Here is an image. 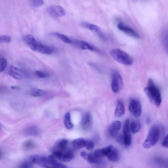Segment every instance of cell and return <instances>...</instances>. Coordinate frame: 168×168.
I'll return each instance as SVG.
<instances>
[{
	"instance_id": "1",
	"label": "cell",
	"mask_w": 168,
	"mask_h": 168,
	"mask_svg": "<svg viewBox=\"0 0 168 168\" xmlns=\"http://www.w3.org/2000/svg\"><path fill=\"white\" fill-rule=\"evenodd\" d=\"M144 91L150 102L157 107H159L162 102V98L160 91L154 82L150 79L147 86Z\"/></svg>"
},
{
	"instance_id": "2",
	"label": "cell",
	"mask_w": 168,
	"mask_h": 168,
	"mask_svg": "<svg viewBox=\"0 0 168 168\" xmlns=\"http://www.w3.org/2000/svg\"><path fill=\"white\" fill-rule=\"evenodd\" d=\"M161 134L159 127L153 125L150 128L146 140L143 143V147L146 149L154 146L158 141Z\"/></svg>"
},
{
	"instance_id": "3",
	"label": "cell",
	"mask_w": 168,
	"mask_h": 168,
	"mask_svg": "<svg viewBox=\"0 0 168 168\" xmlns=\"http://www.w3.org/2000/svg\"><path fill=\"white\" fill-rule=\"evenodd\" d=\"M110 54L111 57L118 62L126 66L131 65L133 59L129 54L118 48L112 49Z\"/></svg>"
},
{
	"instance_id": "4",
	"label": "cell",
	"mask_w": 168,
	"mask_h": 168,
	"mask_svg": "<svg viewBox=\"0 0 168 168\" xmlns=\"http://www.w3.org/2000/svg\"><path fill=\"white\" fill-rule=\"evenodd\" d=\"M111 87L113 93H117L122 90L123 86L122 78L120 74L116 71H113L112 74Z\"/></svg>"
},
{
	"instance_id": "5",
	"label": "cell",
	"mask_w": 168,
	"mask_h": 168,
	"mask_svg": "<svg viewBox=\"0 0 168 168\" xmlns=\"http://www.w3.org/2000/svg\"><path fill=\"white\" fill-rule=\"evenodd\" d=\"M129 110L131 114L135 117H140L142 113V106L140 101L136 99H131L129 103Z\"/></svg>"
},
{
	"instance_id": "6",
	"label": "cell",
	"mask_w": 168,
	"mask_h": 168,
	"mask_svg": "<svg viewBox=\"0 0 168 168\" xmlns=\"http://www.w3.org/2000/svg\"><path fill=\"white\" fill-rule=\"evenodd\" d=\"M28 159L33 164H36L44 167H49L48 157L38 155L30 157Z\"/></svg>"
},
{
	"instance_id": "7",
	"label": "cell",
	"mask_w": 168,
	"mask_h": 168,
	"mask_svg": "<svg viewBox=\"0 0 168 168\" xmlns=\"http://www.w3.org/2000/svg\"><path fill=\"white\" fill-rule=\"evenodd\" d=\"M117 27L120 30L128 36L136 38H140L139 34L134 30L124 23L122 22L118 23L117 24Z\"/></svg>"
},
{
	"instance_id": "8",
	"label": "cell",
	"mask_w": 168,
	"mask_h": 168,
	"mask_svg": "<svg viewBox=\"0 0 168 168\" xmlns=\"http://www.w3.org/2000/svg\"><path fill=\"white\" fill-rule=\"evenodd\" d=\"M53 156L56 159L63 162H69L73 159L74 154L71 150H68L63 152H53Z\"/></svg>"
},
{
	"instance_id": "9",
	"label": "cell",
	"mask_w": 168,
	"mask_h": 168,
	"mask_svg": "<svg viewBox=\"0 0 168 168\" xmlns=\"http://www.w3.org/2000/svg\"><path fill=\"white\" fill-rule=\"evenodd\" d=\"M47 11L49 14L55 18L62 17L66 14L65 9L59 6H50L48 8Z\"/></svg>"
},
{
	"instance_id": "10",
	"label": "cell",
	"mask_w": 168,
	"mask_h": 168,
	"mask_svg": "<svg viewBox=\"0 0 168 168\" xmlns=\"http://www.w3.org/2000/svg\"><path fill=\"white\" fill-rule=\"evenodd\" d=\"M123 137L124 138L125 146H129L131 143V138L130 132V121L128 119L125 122L123 126Z\"/></svg>"
},
{
	"instance_id": "11",
	"label": "cell",
	"mask_w": 168,
	"mask_h": 168,
	"mask_svg": "<svg viewBox=\"0 0 168 168\" xmlns=\"http://www.w3.org/2000/svg\"><path fill=\"white\" fill-rule=\"evenodd\" d=\"M9 75L16 80H21L26 77L24 72L17 67L13 66L10 67L9 70Z\"/></svg>"
},
{
	"instance_id": "12",
	"label": "cell",
	"mask_w": 168,
	"mask_h": 168,
	"mask_svg": "<svg viewBox=\"0 0 168 168\" xmlns=\"http://www.w3.org/2000/svg\"><path fill=\"white\" fill-rule=\"evenodd\" d=\"M81 25L83 27L89 30L95 32L103 40H104L105 39L104 34L103 33L100 27L95 25L85 22L82 23Z\"/></svg>"
},
{
	"instance_id": "13",
	"label": "cell",
	"mask_w": 168,
	"mask_h": 168,
	"mask_svg": "<svg viewBox=\"0 0 168 168\" xmlns=\"http://www.w3.org/2000/svg\"><path fill=\"white\" fill-rule=\"evenodd\" d=\"M92 119L90 113H87L84 115L82 118L81 125L82 129L85 130H90L92 126Z\"/></svg>"
},
{
	"instance_id": "14",
	"label": "cell",
	"mask_w": 168,
	"mask_h": 168,
	"mask_svg": "<svg viewBox=\"0 0 168 168\" xmlns=\"http://www.w3.org/2000/svg\"><path fill=\"white\" fill-rule=\"evenodd\" d=\"M121 126V122L120 121H115L113 122L108 127V134L112 137L115 136L120 130Z\"/></svg>"
},
{
	"instance_id": "15",
	"label": "cell",
	"mask_w": 168,
	"mask_h": 168,
	"mask_svg": "<svg viewBox=\"0 0 168 168\" xmlns=\"http://www.w3.org/2000/svg\"><path fill=\"white\" fill-rule=\"evenodd\" d=\"M25 43L26 45L33 51H36L38 45L35 38L31 34H28L24 38Z\"/></svg>"
},
{
	"instance_id": "16",
	"label": "cell",
	"mask_w": 168,
	"mask_h": 168,
	"mask_svg": "<svg viewBox=\"0 0 168 168\" xmlns=\"http://www.w3.org/2000/svg\"><path fill=\"white\" fill-rule=\"evenodd\" d=\"M69 142L67 140L63 139L57 142L53 150V152H63L68 150Z\"/></svg>"
},
{
	"instance_id": "17",
	"label": "cell",
	"mask_w": 168,
	"mask_h": 168,
	"mask_svg": "<svg viewBox=\"0 0 168 168\" xmlns=\"http://www.w3.org/2000/svg\"><path fill=\"white\" fill-rule=\"evenodd\" d=\"M113 147L112 145H110L102 149L96 150L93 154L96 157L101 159L102 158L106 156L108 153L110 152Z\"/></svg>"
},
{
	"instance_id": "18",
	"label": "cell",
	"mask_w": 168,
	"mask_h": 168,
	"mask_svg": "<svg viewBox=\"0 0 168 168\" xmlns=\"http://www.w3.org/2000/svg\"><path fill=\"white\" fill-rule=\"evenodd\" d=\"M72 44H74L78 48L83 50H90L91 51H95L96 49L93 46L86 42L82 41L76 40L72 42Z\"/></svg>"
},
{
	"instance_id": "19",
	"label": "cell",
	"mask_w": 168,
	"mask_h": 168,
	"mask_svg": "<svg viewBox=\"0 0 168 168\" xmlns=\"http://www.w3.org/2000/svg\"><path fill=\"white\" fill-rule=\"evenodd\" d=\"M106 156L108 159L112 162H116L118 161L120 158L119 152L115 148L113 147L108 153Z\"/></svg>"
},
{
	"instance_id": "20",
	"label": "cell",
	"mask_w": 168,
	"mask_h": 168,
	"mask_svg": "<svg viewBox=\"0 0 168 168\" xmlns=\"http://www.w3.org/2000/svg\"><path fill=\"white\" fill-rule=\"evenodd\" d=\"M125 108L124 105L122 101L118 100L114 112V115L117 118H120L124 115Z\"/></svg>"
},
{
	"instance_id": "21",
	"label": "cell",
	"mask_w": 168,
	"mask_h": 168,
	"mask_svg": "<svg viewBox=\"0 0 168 168\" xmlns=\"http://www.w3.org/2000/svg\"><path fill=\"white\" fill-rule=\"evenodd\" d=\"M49 167L67 168V167L57 160L56 158L53 155L48 157Z\"/></svg>"
},
{
	"instance_id": "22",
	"label": "cell",
	"mask_w": 168,
	"mask_h": 168,
	"mask_svg": "<svg viewBox=\"0 0 168 168\" xmlns=\"http://www.w3.org/2000/svg\"><path fill=\"white\" fill-rule=\"evenodd\" d=\"M24 134L26 136H37L39 134L38 128L35 126L29 127L24 130Z\"/></svg>"
},
{
	"instance_id": "23",
	"label": "cell",
	"mask_w": 168,
	"mask_h": 168,
	"mask_svg": "<svg viewBox=\"0 0 168 168\" xmlns=\"http://www.w3.org/2000/svg\"><path fill=\"white\" fill-rule=\"evenodd\" d=\"M37 50L39 52L46 55H50L53 52L52 49L50 47L42 44H38Z\"/></svg>"
},
{
	"instance_id": "24",
	"label": "cell",
	"mask_w": 168,
	"mask_h": 168,
	"mask_svg": "<svg viewBox=\"0 0 168 168\" xmlns=\"http://www.w3.org/2000/svg\"><path fill=\"white\" fill-rule=\"evenodd\" d=\"M86 140L80 138L72 142L73 147L76 149H80L85 147Z\"/></svg>"
},
{
	"instance_id": "25",
	"label": "cell",
	"mask_w": 168,
	"mask_h": 168,
	"mask_svg": "<svg viewBox=\"0 0 168 168\" xmlns=\"http://www.w3.org/2000/svg\"><path fill=\"white\" fill-rule=\"evenodd\" d=\"M52 36L56 37L64 42L68 44H72V41L67 36L60 33L55 32L51 34Z\"/></svg>"
},
{
	"instance_id": "26",
	"label": "cell",
	"mask_w": 168,
	"mask_h": 168,
	"mask_svg": "<svg viewBox=\"0 0 168 168\" xmlns=\"http://www.w3.org/2000/svg\"><path fill=\"white\" fill-rule=\"evenodd\" d=\"M141 127L140 122L138 120L133 121L130 125V129L133 133L135 134L139 132Z\"/></svg>"
},
{
	"instance_id": "27",
	"label": "cell",
	"mask_w": 168,
	"mask_h": 168,
	"mask_svg": "<svg viewBox=\"0 0 168 168\" xmlns=\"http://www.w3.org/2000/svg\"><path fill=\"white\" fill-rule=\"evenodd\" d=\"M64 123L66 127L68 129H71L74 126L71 119L70 113V112L66 113L64 117Z\"/></svg>"
},
{
	"instance_id": "28",
	"label": "cell",
	"mask_w": 168,
	"mask_h": 168,
	"mask_svg": "<svg viewBox=\"0 0 168 168\" xmlns=\"http://www.w3.org/2000/svg\"><path fill=\"white\" fill-rule=\"evenodd\" d=\"M34 142L31 140H28L24 142L22 145V148L24 150H33L36 147Z\"/></svg>"
},
{
	"instance_id": "29",
	"label": "cell",
	"mask_w": 168,
	"mask_h": 168,
	"mask_svg": "<svg viewBox=\"0 0 168 168\" xmlns=\"http://www.w3.org/2000/svg\"><path fill=\"white\" fill-rule=\"evenodd\" d=\"M87 160L89 162L92 164H101L103 163V161L101 159L96 157L93 154H89Z\"/></svg>"
},
{
	"instance_id": "30",
	"label": "cell",
	"mask_w": 168,
	"mask_h": 168,
	"mask_svg": "<svg viewBox=\"0 0 168 168\" xmlns=\"http://www.w3.org/2000/svg\"><path fill=\"white\" fill-rule=\"evenodd\" d=\"M46 92L43 90L37 88L32 89L31 91V94L34 97H40L45 95Z\"/></svg>"
},
{
	"instance_id": "31",
	"label": "cell",
	"mask_w": 168,
	"mask_h": 168,
	"mask_svg": "<svg viewBox=\"0 0 168 168\" xmlns=\"http://www.w3.org/2000/svg\"><path fill=\"white\" fill-rule=\"evenodd\" d=\"M7 64V62L6 59L0 58V73L2 72L6 68Z\"/></svg>"
},
{
	"instance_id": "32",
	"label": "cell",
	"mask_w": 168,
	"mask_h": 168,
	"mask_svg": "<svg viewBox=\"0 0 168 168\" xmlns=\"http://www.w3.org/2000/svg\"><path fill=\"white\" fill-rule=\"evenodd\" d=\"M34 74L38 78H46L49 76V75L47 73L41 71H36L34 72Z\"/></svg>"
},
{
	"instance_id": "33",
	"label": "cell",
	"mask_w": 168,
	"mask_h": 168,
	"mask_svg": "<svg viewBox=\"0 0 168 168\" xmlns=\"http://www.w3.org/2000/svg\"><path fill=\"white\" fill-rule=\"evenodd\" d=\"M31 3L34 7H39L42 6L44 2L43 0H31Z\"/></svg>"
},
{
	"instance_id": "34",
	"label": "cell",
	"mask_w": 168,
	"mask_h": 168,
	"mask_svg": "<svg viewBox=\"0 0 168 168\" xmlns=\"http://www.w3.org/2000/svg\"><path fill=\"white\" fill-rule=\"evenodd\" d=\"M95 144L94 142L90 140H86L85 147L88 150H91L94 149Z\"/></svg>"
},
{
	"instance_id": "35",
	"label": "cell",
	"mask_w": 168,
	"mask_h": 168,
	"mask_svg": "<svg viewBox=\"0 0 168 168\" xmlns=\"http://www.w3.org/2000/svg\"><path fill=\"white\" fill-rule=\"evenodd\" d=\"M11 38L6 35H0V43H8L10 42Z\"/></svg>"
},
{
	"instance_id": "36",
	"label": "cell",
	"mask_w": 168,
	"mask_h": 168,
	"mask_svg": "<svg viewBox=\"0 0 168 168\" xmlns=\"http://www.w3.org/2000/svg\"><path fill=\"white\" fill-rule=\"evenodd\" d=\"M33 164L28 159L23 162L20 166V167L23 168H30L32 167Z\"/></svg>"
},
{
	"instance_id": "37",
	"label": "cell",
	"mask_w": 168,
	"mask_h": 168,
	"mask_svg": "<svg viewBox=\"0 0 168 168\" xmlns=\"http://www.w3.org/2000/svg\"><path fill=\"white\" fill-rule=\"evenodd\" d=\"M117 141L119 144L125 146V141L124 138L122 135H120L118 136L117 139Z\"/></svg>"
},
{
	"instance_id": "38",
	"label": "cell",
	"mask_w": 168,
	"mask_h": 168,
	"mask_svg": "<svg viewBox=\"0 0 168 168\" xmlns=\"http://www.w3.org/2000/svg\"><path fill=\"white\" fill-rule=\"evenodd\" d=\"M161 145L162 146H163L167 149L168 147L167 135L164 138L162 142Z\"/></svg>"
},
{
	"instance_id": "39",
	"label": "cell",
	"mask_w": 168,
	"mask_h": 168,
	"mask_svg": "<svg viewBox=\"0 0 168 168\" xmlns=\"http://www.w3.org/2000/svg\"><path fill=\"white\" fill-rule=\"evenodd\" d=\"M81 156L85 160H87L89 156V154H87L85 151H82L81 153Z\"/></svg>"
},
{
	"instance_id": "40",
	"label": "cell",
	"mask_w": 168,
	"mask_h": 168,
	"mask_svg": "<svg viewBox=\"0 0 168 168\" xmlns=\"http://www.w3.org/2000/svg\"><path fill=\"white\" fill-rule=\"evenodd\" d=\"M150 122V118L149 116L146 117V122L147 124H149Z\"/></svg>"
},
{
	"instance_id": "41",
	"label": "cell",
	"mask_w": 168,
	"mask_h": 168,
	"mask_svg": "<svg viewBox=\"0 0 168 168\" xmlns=\"http://www.w3.org/2000/svg\"><path fill=\"white\" fill-rule=\"evenodd\" d=\"M11 87L13 89H16L17 88V86H12Z\"/></svg>"
},
{
	"instance_id": "42",
	"label": "cell",
	"mask_w": 168,
	"mask_h": 168,
	"mask_svg": "<svg viewBox=\"0 0 168 168\" xmlns=\"http://www.w3.org/2000/svg\"><path fill=\"white\" fill-rule=\"evenodd\" d=\"M2 156V152L0 150V158H1Z\"/></svg>"
}]
</instances>
